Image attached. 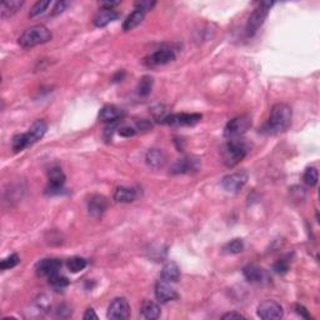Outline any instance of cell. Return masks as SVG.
<instances>
[{
    "label": "cell",
    "mask_w": 320,
    "mask_h": 320,
    "mask_svg": "<svg viewBox=\"0 0 320 320\" xmlns=\"http://www.w3.org/2000/svg\"><path fill=\"white\" fill-rule=\"evenodd\" d=\"M293 111L289 105L284 103L275 104L270 111L269 120H268V130L273 134H279L288 130L292 124Z\"/></svg>",
    "instance_id": "6da1fadb"
},
{
    "label": "cell",
    "mask_w": 320,
    "mask_h": 320,
    "mask_svg": "<svg viewBox=\"0 0 320 320\" xmlns=\"http://www.w3.org/2000/svg\"><path fill=\"white\" fill-rule=\"evenodd\" d=\"M49 40H51L50 30L44 25H34L26 29L19 36V45L21 48H33L48 43Z\"/></svg>",
    "instance_id": "7a4b0ae2"
},
{
    "label": "cell",
    "mask_w": 320,
    "mask_h": 320,
    "mask_svg": "<svg viewBox=\"0 0 320 320\" xmlns=\"http://www.w3.org/2000/svg\"><path fill=\"white\" fill-rule=\"evenodd\" d=\"M248 154V148L240 139L229 140L221 150L223 162L226 167H235Z\"/></svg>",
    "instance_id": "3957f363"
},
{
    "label": "cell",
    "mask_w": 320,
    "mask_h": 320,
    "mask_svg": "<svg viewBox=\"0 0 320 320\" xmlns=\"http://www.w3.org/2000/svg\"><path fill=\"white\" fill-rule=\"evenodd\" d=\"M274 5L273 1H263V3H259V5L256 6L255 10L250 14L248 19V23H246V35L253 36L256 31L259 30L261 25L264 24L265 19L268 18V14H269L270 8Z\"/></svg>",
    "instance_id": "277c9868"
},
{
    "label": "cell",
    "mask_w": 320,
    "mask_h": 320,
    "mask_svg": "<svg viewBox=\"0 0 320 320\" xmlns=\"http://www.w3.org/2000/svg\"><path fill=\"white\" fill-rule=\"evenodd\" d=\"M251 126V119L248 115L236 116L226 124L224 129V136L229 140L240 139Z\"/></svg>",
    "instance_id": "5b68a950"
},
{
    "label": "cell",
    "mask_w": 320,
    "mask_h": 320,
    "mask_svg": "<svg viewBox=\"0 0 320 320\" xmlns=\"http://www.w3.org/2000/svg\"><path fill=\"white\" fill-rule=\"evenodd\" d=\"M107 317L110 320H125L130 317V305L123 297L115 298L109 304Z\"/></svg>",
    "instance_id": "8992f818"
},
{
    "label": "cell",
    "mask_w": 320,
    "mask_h": 320,
    "mask_svg": "<svg viewBox=\"0 0 320 320\" xmlns=\"http://www.w3.org/2000/svg\"><path fill=\"white\" fill-rule=\"evenodd\" d=\"M258 317L263 320H279L284 315L283 307L275 300H265L258 307Z\"/></svg>",
    "instance_id": "52a82bcc"
},
{
    "label": "cell",
    "mask_w": 320,
    "mask_h": 320,
    "mask_svg": "<svg viewBox=\"0 0 320 320\" xmlns=\"http://www.w3.org/2000/svg\"><path fill=\"white\" fill-rule=\"evenodd\" d=\"M246 182H248V174L244 172H238L224 177L223 180H221V185H223V188L226 192L238 193L239 190L243 189Z\"/></svg>",
    "instance_id": "ba28073f"
},
{
    "label": "cell",
    "mask_w": 320,
    "mask_h": 320,
    "mask_svg": "<svg viewBox=\"0 0 320 320\" xmlns=\"http://www.w3.org/2000/svg\"><path fill=\"white\" fill-rule=\"evenodd\" d=\"M65 183V174L59 167L51 168L49 170V187L46 189V194L54 195L60 194L63 190V185Z\"/></svg>",
    "instance_id": "9c48e42d"
},
{
    "label": "cell",
    "mask_w": 320,
    "mask_h": 320,
    "mask_svg": "<svg viewBox=\"0 0 320 320\" xmlns=\"http://www.w3.org/2000/svg\"><path fill=\"white\" fill-rule=\"evenodd\" d=\"M200 120H202V115L200 114H170V115H168V118L165 119L163 124L175 126H190L195 125Z\"/></svg>",
    "instance_id": "30bf717a"
},
{
    "label": "cell",
    "mask_w": 320,
    "mask_h": 320,
    "mask_svg": "<svg viewBox=\"0 0 320 320\" xmlns=\"http://www.w3.org/2000/svg\"><path fill=\"white\" fill-rule=\"evenodd\" d=\"M175 60V53L172 49H159L154 51L153 54L148 58V65L150 67H159L165 65Z\"/></svg>",
    "instance_id": "8fae6325"
},
{
    "label": "cell",
    "mask_w": 320,
    "mask_h": 320,
    "mask_svg": "<svg viewBox=\"0 0 320 320\" xmlns=\"http://www.w3.org/2000/svg\"><path fill=\"white\" fill-rule=\"evenodd\" d=\"M62 269V261L59 259H43L36 264V273L41 277H51L58 274Z\"/></svg>",
    "instance_id": "7c38bea8"
},
{
    "label": "cell",
    "mask_w": 320,
    "mask_h": 320,
    "mask_svg": "<svg viewBox=\"0 0 320 320\" xmlns=\"http://www.w3.org/2000/svg\"><path fill=\"white\" fill-rule=\"evenodd\" d=\"M155 297L160 303H168L175 300L178 298V293L174 288L169 284V282L159 280L155 284Z\"/></svg>",
    "instance_id": "4fadbf2b"
},
{
    "label": "cell",
    "mask_w": 320,
    "mask_h": 320,
    "mask_svg": "<svg viewBox=\"0 0 320 320\" xmlns=\"http://www.w3.org/2000/svg\"><path fill=\"white\" fill-rule=\"evenodd\" d=\"M243 274L249 283H255V284H263L269 280L266 270L254 264L245 266L243 269Z\"/></svg>",
    "instance_id": "5bb4252c"
},
{
    "label": "cell",
    "mask_w": 320,
    "mask_h": 320,
    "mask_svg": "<svg viewBox=\"0 0 320 320\" xmlns=\"http://www.w3.org/2000/svg\"><path fill=\"white\" fill-rule=\"evenodd\" d=\"M198 168H199V162L197 159L183 158L178 159L177 162L173 164L172 173L173 174H187V173L197 172Z\"/></svg>",
    "instance_id": "9a60e30c"
},
{
    "label": "cell",
    "mask_w": 320,
    "mask_h": 320,
    "mask_svg": "<svg viewBox=\"0 0 320 320\" xmlns=\"http://www.w3.org/2000/svg\"><path fill=\"white\" fill-rule=\"evenodd\" d=\"M107 208H108V200L103 195H94V197L90 198L89 203H88V210L95 218H99L100 215H103Z\"/></svg>",
    "instance_id": "2e32d148"
},
{
    "label": "cell",
    "mask_w": 320,
    "mask_h": 320,
    "mask_svg": "<svg viewBox=\"0 0 320 320\" xmlns=\"http://www.w3.org/2000/svg\"><path fill=\"white\" fill-rule=\"evenodd\" d=\"M119 18V14L114 9H102L94 16V25L98 28H104Z\"/></svg>",
    "instance_id": "e0dca14e"
},
{
    "label": "cell",
    "mask_w": 320,
    "mask_h": 320,
    "mask_svg": "<svg viewBox=\"0 0 320 320\" xmlns=\"http://www.w3.org/2000/svg\"><path fill=\"white\" fill-rule=\"evenodd\" d=\"M121 114H123V111L118 107H115V105H105V107H103L100 109L99 119L102 121H104V123L111 124L118 121L121 118Z\"/></svg>",
    "instance_id": "ac0fdd59"
},
{
    "label": "cell",
    "mask_w": 320,
    "mask_h": 320,
    "mask_svg": "<svg viewBox=\"0 0 320 320\" xmlns=\"http://www.w3.org/2000/svg\"><path fill=\"white\" fill-rule=\"evenodd\" d=\"M46 130H48V124L44 120H36L35 123L30 126L28 133H26L29 141H30V145H33L36 141L40 140V139L45 135Z\"/></svg>",
    "instance_id": "d6986e66"
},
{
    "label": "cell",
    "mask_w": 320,
    "mask_h": 320,
    "mask_svg": "<svg viewBox=\"0 0 320 320\" xmlns=\"http://www.w3.org/2000/svg\"><path fill=\"white\" fill-rule=\"evenodd\" d=\"M145 159L149 167L154 168V169H159V168L164 167L165 162H167L165 154L160 149H150L146 153Z\"/></svg>",
    "instance_id": "ffe728a7"
},
{
    "label": "cell",
    "mask_w": 320,
    "mask_h": 320,
    "mask_svg": "<svg viewBox=\"0 0 320 320\" xmlns=\"http://www.w3.org/2000/svg\"><path fill=\"white\" fill-rule=\"evenodd\" d=\"M162 314V310L156 303L151 302V300H145L141 305V315L148 320H155L158 319Z\"/></svg>",
    "instance_id": "44dd1931"
},
{
    "label": "cell",
    "mask_w": 320,
    "mask_h": 320,
    "mask_svg": "<svg viewBox=\"0 0 320 320\" xmlns=\"http://www.w3.org/2000/svg\"><path fill=\"white\" fill-rule=\"evenodd\" d=\"M144 18H145V11H141V10H138V9H135V10H134L130 15L126 16V19L124 20L123 30L124 31L133 30V29H135L136 26L144 20Z\"/></svg>",
    "instance_id": "7402d4cb"
},
{
    "label": "cell",
    "mask_w": 320,
    "mask_h": 320,
    "mask_svg": "<svg viewBox=\"0 0 320 320\" xmlns=\"http://www.w3.org/2000/svg\"><path fill=\"white\" fill-rule=\"evenodd\" d=\"M180 278V269L179 266L175 263L170 261V263L165 264L164 268L162 270V279L165 282H178Z\"/></svg>",
    "instance_id": "603a6c76"
},
{
    "label": "cell",
    "mask_w": 320,
    "mask_h": 320,
    "mask_svg": "<svg viewBox=\"0 0 320 320\" xmlns=\"http://www.w3.org/2000/svg\"><path fill=\"white\" fill-rule=\"evenodd\" d=\"M114 199L118 203H133L136 199V192L131 188L119 187L114 193Z\"/></svg>",
    "instance_id": "cb8c5ba5"
},
{
    "label": "cell",
    "mask_w": 320,
    "mask_h": 320,
    "mask_svg": "<svg viewBox=\"0 0 320 320\" xmlns=\"http://www.w3.org/2000/svg\"><path fill=\"white\" fill-rule=\"evenodd\" d=\"M23 4L24 1H20V0H11V1L1 3V18L6 19L13 16L23 6Z\"/></svg>",
    "instance_id": "d4e9b609"
},
{
    "label": "cell",
    "mask_w": 320,
    "mask_h": 320,
    "mask_svg": "<svg viewBox=\"0 0 320 320\" xmlns=\"http://www.w3.org/2000/svg\"><path fill=\"white\" fill-rule=\"evenodd\" d=\"M153 78L149 77V75L143 77L138 83V94L140 95V97H148L151 93V89H153Z\"/></svg>",
    "instance_id": "484cf974"
},
{
    "label": "cell",
    "mask_w": 320,
    "mask_h": 320,
    "mask_svg": "<svg viewBox=\"0 0 320 320\" xmlns=\"http://www.w3.org/2000/svg\"><path fill=\"white\" fill-rule=\"evenodd\" d=\"M244 249V243L241 239H233L229 243H226L224 245L223 251L225 254H230V255H234V254L241 253Z\"/></svg>",
    "instance_id": "4316f807"
},
{
    "label": "cell",
    "mask_w": 320,
    "mask_h": 320,
    "mask_svg": "<svg viewBox=\"0 0 320 320\" xmlns=\"http://www.w3.org/2000/svg\"><path fill=\"white\" fill-rule=\"evenodd\" d=\"M87 260L84 258H80V256H74V258H70L69 260L67 261L68 269L72 273H79L84 269L87 266Z\"/></svg>",
    "instance_id": "83f0119b"
},
{
    "label": "cell",
    "mask_w": 320,
    "mask_h": 320,
    "mask_svg": "<svg viewBox=\"0 0 320 320\" xmlns=\"http://www.w3.org/2000/svg\"><path fill=\"white\" fill-rule=\"evenodd\" d=\"M30 146V141H29L28 135L25 134H18L13 138V150L14 151H21L25 148Z\"/></svg>",
    "instance_id": "f1b7e54d"
},
{
    "label": "cell",
    "mask_w": 320,
    "mask_h": 320,
    "mask_svg": "<svg viewBox=\"0 0 320 320\" xmlns=\"http://www.w3.org/2000/svg\"><path fill=\"white\" fill-rule=\"evenodd\" d=\"M49 283H50V285L54 288L55 290H63L69 285V280H68V278L63 277V275H60L59 273L49 277Z\"/></svg>",
    "instance_id": "f546056e"
},
{
    "label": "cell",
    "mask_w": 320,
    "mask_h": 320,
    "mask_svg": "<svg viewBox=\"0 0 320 320\" xmlns=\"http://www.w3.org/2000/svg\"><path fill=\"white\" fill-rule=\"evenodd\" d=\"M304 182L305 184L309 185V187H315L318 183V170L317 168L310 167L305 170L304 173Z\"/></svg>",
    "instance_id": "4dcf8cb0"
},
{
    "label": "cell",
    "mask_w": 320,
    "mask_h": 320,
    "mask_svg": "<svg viewBox=\"0 0 320 320\" xmlns=\"http://www.w3.org/2000/svg\"><path fill=\"white\" fill-rule=\"evenodd\" d=\"M49 5H50V1H49V0H40V1H36V3L33 5V8H31L30 14H29V15H30V18L40 15V14H43L44 11L48 9Z\"/></svg>",
    "instance_id": "1f68e13d"
},
{
    "label": "cell",
    "mask_w": 320,
    "mask_h": 320,
    "mask_svg": "<svg viewBox=\"0 0 320 320\" xmlns=\"http://www.w3.org/2000/svg\"><path fill=\"white\" fill-rule=\"evenodd\" d=\"M19 261H20V259H19L18 254H11V255L6 256L5 259L1 260V263H0V269L1 270L11 269V268L18 265Z\"/></svg>",
    "instance_id": "d6a6232c"
},
{
    "label": "cell",
    "mask_w": 320,
    "mask_h": 320,
    "mask_svg": "<svg viewBox=\"0 0 320 320\" xmlns=\"http://www.w3.org/2000/svg\"><path fill=\"white\" fill-rule=\"evenodd\" d=\"M168 115H170V114L168 113L167 108H165V107H163V105H158L156 108L153 109L154 119L158 121H160V123H164V120L168 118Z\"/></svg>",
    "instance_id": "836d02e7"
},
{
    "label": "cell",
    "mask_w": 320,
    "mask_h": 320,
    "mask_svg": "<svg viewBox=\"0 0 320 320\" xmlns=\"http://www.w3.org/2000/svg\"><path fill=\"white\" fill-rule=\"evenodd\" d=\"M118 133H119V135L124 136V138H130V136L135 135L136 130H135V128H134V126L123 125V126H119Z\"/></svg>",
    "instance_id": "e575fe53"
},
{
    "label": "cell",
    "mask_w": 320,
    "mask_h": 320,
    "mask_svg": "<svg viewBox=\"0 0 320 320\" xmlns=\"http://www.w3.org/2000/svg\"><path fill=\"white\" fill-rule=\"evenodd\" d=\"M274 272L278 273V274H285V273L289 270V264L285 260H278L277 263L274 264Z\"/></svg>",
    "instance_id": "d590c367"
},
{
    "label": "cell",
    "mask_w": 320,
    "mask_h": 320,
    "mask_svg": "<svg viewBox=\"0 0 320 320\" xmlns=\"http://www.w3.org/2000/svg\"><path fill=\"white\" fill-rule=\"evenodd\" d=\"M154 5H155V1H149V0H141V1H136L135 3L136 9L141 11L151 10Z\"/></svg>",
    "instance_id": "8d00e7d4"
},
{
    "label": "cell",
    "mask_w": 320,
    "mask_h": 320,
    "mask_svg": "<svg viewBox=\"0 0 320 320\" xmlns=\"http://www.w3.org/2000/svg\"><path fill=\"white\" fill-rule=\"evenodd\" d=\"M151 123L149 120H145V119H140V120H138L135 123V126H134V128H135V130H136V133H138V131H146V130H150L151 129Z\"/></svg>",
    "instance_id": "74e56055"
},
{
    "label": "cell",
    "mask_w": 320,
    "mask_h": 320,
    "mask_svg": "<svg viewBox=\"0 0 320 320\" xmlns=\"http://www.w3.org/2000/svg\"><path fill=\"white\" fill-rule=\"evenodd\" d=\"M69 5H70L69 1H58V3L55 4V6H54V9H53V11H51V15H53V16L59 15V14H62L63 11H64L65 9H67Z\"/></svg>",
    "instance_id": "f35d334b"
},
{
    "label": "cell",
    "mask_w": 320,
    "mask_h": 320,
    "mask_svg": "<svg viewBox=\"0 0 320 320\" xmlns=\"http://www.w3.org/2000/svg\"><path fill=\"white\" fill-rule=\"evenodd\" d=\"M233 319H245V317L235 312L228 313V314L223 315V320H233Z\"/></svg>",
    "instance_id": "ab89813d"
},
{
    "label": "cell",
    "mask_w": 320,
    "mask_h": 320,
    "mask_svg": "<svg viewBox=\"0 0 320 320\" xmlns=\"http://www.w3.org/2000/svg\"><path fill=\"white\" fill-rule=\"evenodd\" d=\"M70 314H72V310H70L68 307H65V305H60L59 309H58V315H59L60 318L69 317Z\"/></svg>",
    "instance_id": "60d3db41"
},
{
    "label": "cell",
    "mask_w": 320,
    "mask_h": 320,
    "mask_svg": "<svg viewBox=\"0 0 320 320\" xmlns=\"http://www.w3.org/2000/svg\"><path fill=\"white\" fill-rule=\"evenodd\" d=\"M84 320H98V315L95 314V312H94V309H92V308H90V309H88L87 312H85V314H84Z\"/></svg>",
    "instance_id": "b9f144b4"
},
{
    "label": "cell",
    "mask_w": 320,
    "mask_h": 320,
    "mask_svg": "<svg viewBox=\"0 0 320 320\" xmlns=\"http://www.w3.org/2000/svg\"><path fill=\"white\" fill-rule=\"evenodd\" d=\"M119 4H120V1H102V3H99V5L103 9H113L114 6L119 5Z\"/></svg>",
    "instance_id": "7bdbcfd3"
},
{
    "label": "cell",
    "mask_w": 320,
    "mask_h": 320,
    "mask_svg": "<svg viewBox=\"0 0 320 320\" xmlns=\"http://www.w3.org/2000/svg\"><path fill=\"white\" fill-rule=\"evenodd\" d=\"M295 310H297L298 314L302 315L303 318H305V319H310L309 313H308V310L305 309L304 307H302V305H297V307H295Z\"/></svg>",
    "instance_id": "ee69618b"
}]
</instances>
